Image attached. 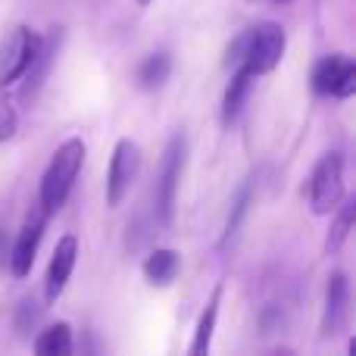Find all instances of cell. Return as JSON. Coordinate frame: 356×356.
Instances as JSON below:
<instances>
[{
	"mask_svg": "<svg viewBox=\"0 0 356 356\" xmlns=\"http://www.w3.org/2000/svg\"><path fill=\"white\" fill-rule=\"evenodd\" d=\"M169 72H172V56L169 54H154V56H147V60L138 66V85H141L144 91H154V88L166 85Z\"/></svg>",
	"mask_w": 356,
	"mask_h": 356,
	"instance_id": "obj_15",
	"label": "cell"
},
{
	"mask_svg": "<svg viewBox=\"0 0 356 356\" xmlns=\"http://www.w3.org/2000/svg\"><path fill=\"white\" fill-rule=\"evenodd\" d=\"M275 3H291V0H275Z\"/></svg>",
	"mask_w": 356,
	"mask_h": 356,
	"instance_id": "obj_22",
	"label": "cell"
},
{
	"mask_svg": "<svg viewBox=\"0 0 356 356\" xmlns=\"http://www.w3.org/2000/svg\"><path fill=\"white\" fill-rule=\"evenodd\" d=\"M85 163V141L81 138H69L66 144H60L50 160L47 172L41 178V207L44 213H56L66 203V197L72 194V184L81 172Z\"/></svg>",
	"mask_w": 356,
	"mask_h": 356,
	"instance_id": "obj_1",
	"label": "cell"
},
{
	"mask_svg": "<svg viewBox=\"0 0 356 356\" xmlns=\"http://www.w3.org/2000/svg\"><path fill=\"white\" fill-rule=\"evenodd\" d=\"M181 169H184V138L175 135L172 141H169L166 154H163L160 184H156V213H160L163 225H169V222H172L178 181H181Z\"/></svg>",
	"mask_w": 356,
	"mask_h": 356,
	"instance_id": "obj_6",
	"label": "cell"
},
{
	"mask_svg": "<svg viewBox=\"0 0 356 356\" xmlns=\"http://www.w3.org/2000/svg\"><path fill=\"white\" fill-rule=\"evenodd\" d=\"M6 257H10V253H6V234L0 232V266L6 263Z\"/></svg>",
	"mask_w": 356,
	"mask_h": 356,
	"instance_id": "obj_20",
	"label": "cell"
},
{
	"mask_svg": "<svg viewBox=\"0 0 356 356\" xmlns=\"http://www.w3.org/2000/svg\"><path fill=\"white\" fill-rule=\"evenodd\" d=\"M313 88L319 94L350 97L356 91V63L347 56H325L313 69Z\"/></svg>",
	"mask_w": 356,
	"mask_h": 356,
	"instance_id": "obj_7",
	"label": "cell"
},
{
	"mask_svg": "<svg viewBox=\"0 0 356 356\" xmlns=\"http://www.w3.org/2000/svg\"><path fill=\"white\" fill-rule=\"evenodd\" d=\"M250 200H253V191H250V184H244V188L238 191V197H234V203H232V213H228V222H225V234H222V244H228V241L238 234L241 222H244L247 209H250Z\"/></svg>",
	"mask_w": 356,
	"mask_h": 356,
	"instance_id": "obj_17",
	"label": "cell"
},
{
	"mask_svg": "<svg viewBox=\"0 0 356 356\" xmlns=\"http://www.w3.org/2000/svg\"><path fill=\"white\" fill-rule=\"evenodd\" d=\"M41 47H44V38L38 35L35 29H29V25H19V29L6 38L3 47H0V85L6 88L22 79L31 69V63L38 60Z\"/></svg>",
	"mask_w": 356,
	"mask_h": 356,
	"instance_id": "obj_4",
	"label": "cell"
},
{
	"mask_svg": "<svg viewBox=\"0 0 356 356\" xmlns=\"http://www.w3.org/2000/svg\"><path fill=\"white\" fill-rule=\"evenodd\" d=\"M353 216H356V200H347L344 207L338 209V216H334L332 234H328V241H325V250H328V253H338V250H341V244H344L347 234H350Z\"/></svg>",
	"mask_w": 356,
	"mask_h": 356,
	"instance_id": "obj_16",
	"label": "cell"
},
{
	"mask_svg": "<svg viewBox=\"0 0 356 356\" xmlns=\"http://www.w3.org/2000/svg\"><path fill=\"white\" fill-rule=\"evenodd\" d=\"M147 3H154V0H138V6H147Z\"/></svg>",
	"mask_w": 356,
	"mask_h": 356,
	"instance_id": "obj_21",
	"label": "cell"
},
{
	"mask_svg": "<svg viewBox=\"0 0 356 356\" xmlns=\"http://www.w3.org/2000/svg\"><path fill=\"white\" fill-rule=\"evenodd\" d=\"M44 225H47V213L35 216V219H29L22 225V232H19L16 244H13L10 250V269L16 278H25L31 272V266H35V253H38V244H41V234H44Z\"/></svg>",
	"mask_w": 356,
	"mask_h": 356,
	"instance_id": "obj_9",
	"label": "cell"
},
{
	"mask_svg": "<svg viewBox=\"0 0 356 356\" xmlns=\"http://www.w3.org/2000/svg\"><path fill=\"white\" fill-rule=\"evenodd\" d=\"M219 300H222V288L213 291L207 309H203L200 322H197L194 332V344H191V356H203L209 353V344H213V332H216V319H219Z\"/></svg>",
	"mask_w": 356,
	"mask_h": 356,
	"instance_id": "obj_13",
	"label": "cell"
},
{
	"mask_svg": "<svg viewBox=\"0 0 356 356\" xmlns=\"http://www.w3.org/2000/svg\"><path fill=\"white\" fill-rule=\"evenodd\" d=\"M141 169V147L131 138H122L113 147V160H110V172H106V207H119L129 194L131 181L138 178Z\"/></svg>",
	"mask_w": 356,
	"mask_h": 356,
	"instance_id": "obj_5",
	"label": "cell"
},
{
	"mask_svg": "<svg viewBox=\"0 0 356 356\" xmlns=\"http://www.w3.org/2000/svg\"><path fill=\"white\" fill-rule=\"evenodd\" d=\"M35 322H38V307H35V303H31V300H25L22 303V307H19V316H16V328H19V332H29V328L31 325H35Z\"/></svg>",
	"mask_w": 356,
	"mask_h": 356,
	"instance_id": "obj_19",
	"label": "cell"
},
{
	"mask_svg": "<svg viewBox=\"0 0 356 356\" xmlns=\"http://www.w3.org/2000/svg\"><path fill=\"white\" fill-rule=\"evenodd\" d=\"M13 135H16V113H13V106L0 104V144L10 141Z\"/></svg>",
	"mask_w": 356,
	"mask_h": 356,
	"instance_id": "obj_18",
	"label": "cell"
},
{
	"mask_svg": "<svg viewBox=\"0 0 356 356\" xmlns=\"http://www.w3.org/2000/svg\"><path fill=\"white\" fill-rule=\"evenodd\" d=\"M347 300H350V284H347L344 272H334L328 278V294H325V316H322V334H338L347 319Z\"/></svg>",
	"mask_w": 356,
	"mask_h": 356,
	"instance_id": "obj_10",
	"label": "cell"
},
{
	"mask_svg": "<svg viewBox=\"0 0 356 356\" xmlns=\"http://www.w3.org/2000/svg\"><path fill=\"white\" fill-rule=\"evenodd\" d=\"M178 272H181V253L169 250V247H160L144 259V278L156 288H169L178 278Z\"/></svg>",
	"mask_w": 356,
	"mask_h": 356,
	"instance_id": "obj_11",
	"label": "cell"
},
{
	"mask_svg": "<svg viewBox=\"0 0 356 356\" xmlns=\"http://www.w3.org/2000/svg\"><path fill=\"white\" fill-rule=\"evenodd\" d=\"M344 200V160L341 154H325L309 178V207L316 216H328Z\"/></svg>",
	"mask_w": 356,
	"mask_h": 356,
	"instance_id": "obj_3",
	"label": "cell"
},
{
	"mask_svg": "<svg viewBox=\"0 0 356 356\" xmlns=\"http://www.w3.org/2000/svg\"><path fill=\"white\" fill-rule=\"evenodd\" d=\"M253 79H257V75L247 66H238V72L232 75V81H228V88H225V97H222V119H225V122H232L241 113V106H244L247 94H250V88H253Z\"/></svg>",
	"mask_w": 356,
	"mask_h": 356,
	"instance_id": "obj_12",
	"label": "cell"
},
{
	"mask_svg": "<svg viewBox=\"0 0 356 356\" xmlns=\"http://www.w3.org/2000/svg\"><path fill=\"white\" fill-rule=\"evenodd\" d=\"M288 35L278 22H259L257 29L244 31V47H241V66H247L253 75H266L282 63Z\"/></svg>",
	"mask_w": 356,
	"mask_h": 356,
	"instance_id": "obj_2",
	"label": "cell"
},
{
	"mask_svg": "<svg viewBox=\"0 0 356 356\" xmlns=\"http://www.w3.org/2000/svg\"><path fill=\"white\" fill-rule=\"evenodd\" d=\"M35 350L41 356H69L72 353V328L66 322H56V325L44 328L41 338L35 341Z\"/></svg>",
	"mask_w": 356,
	"mask_h": 356,
	"instance_id": "obj_14",
	"label": "cell"
},
{
	"mask_svg": "<svg viewBox=\"0 0 356 356\" xmlns=\"http://www.w3.org/2000/svg\"><path fill=\"white\" fill-rule=\"evenodd\" d=\"M75 259H79V241H75V234H63L54 247V257H50L47 266V282H44V294H47L50 303L66 291L69 278L75 272Z\"/></svg>",
	"mask_w": 356,
	"mask_h": 356,
	"instance_id": "obj_8",
	"label": "cell"
}]
</instances>
